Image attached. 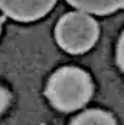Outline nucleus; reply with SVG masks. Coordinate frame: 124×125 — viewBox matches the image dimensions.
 Wrapping results in <instances>:
<instances>
[{"label":"nucleus","instance_id":"nucleus-1","mask_svg":"<svg viewBox=\"0 0 124 125\" xmlns=\"http://www.w3.org/2000/svg\"><path fill=\"white\" fill-rule=\"evenodd\" d=\"M45 94L52 106L62 112H72L88 104L94 94V83L81 68L63 66L52 73Z\"/></svg>","mask_w":124,"mask_h":125},{"label":"nucleus","instance_id":"nucleus-2","mask_svg":"<svg viewBox=\"0 0 124 125\" xmlns=\"http://www.w3.org/2000/svg\"><path fill=\"white\" fill-rule=\"evenodd\" d=\"M99 36L97 20L84 12H69L63 14L55 27L58 45L68 53L79 55L91 49Z\"/></svg>","mask_w":124,"mask_h":125},{"label":"nucleus","instance_id":"nucleus-3","mask_svg":"<svg viewBox=\"0 0 124 125\" xmlns=\"http://www.w3.org/2000/svg\"><path fill=\"white\" fill-rule=\"evenodd\" d=\"M58 0H0V10L17 22H35L46 16Z\"/></svg>","mask_w":124,"mask_h":125},{"label":"nucleus","instance_id":"nucleus-4","mask_svg":"<svg viewBox=\"0 0 124 125\" xmlns=\"http://www.w3.org/2000/svg\"><path fill=\"white\" fill-rule=\"evenodd\" d=\"M79 12L105 16L124 9V0H66Z\"/></svg>","mask_w":124,"mask_h":125},{"label":"nucleus","instance_id":"nucleus-5","mask_svg":"<svg viewBox=\"0 0 124 125\" xmlns=\"http://www.w3.org/2000/svg\"><path fill=\"white\" fill-rule=\"evenodd\" d=\"M71 125H117V121L104 109H88L75 116Z\"/></svg>","mask_w":124,"mask_h":125},{"label":"nucleus","instance_id":"nucleus-6","mask_svg":"<svg viewBox=\"0 0 124 125\" xmlns=\"http://www.w3.org/2000/svg\"><path fill=\"white\" fill-rule=\"evenodd\" d=\"M115 61L117 65L120 68V71L124 75V32L121 33V36L117 42V49H115Z\"/></svg>","mask_w":124,"mask_h":125},{"label":"nucleus","instance_id":"nucleus-7","mask_svg":"<svg viewBox=\"0 0 124 125\" xmlns=\"http://www.w3.org/2000/svg\"><path fill=\"white\" fill-rule=\"evenodd\" d=\"M9 104H10V94H9V91L6 88L0 86V115L7 109Z\"/></svg>","mask_w":124,"mask_h":125},{"label":"nucleus","instance_id":"nucleus-8","mask_svg":"<svg viewBox=\"0 0 124 125\" xmlns=\"http://www.w3.org/2000/svg\"><path fill=\"white\" fill-rule=\"evenodd\" d=\"M1 25H3V17H0V33H1Z\"/></svg>","mask_w":124,"mask_h":125}]
</instances>
